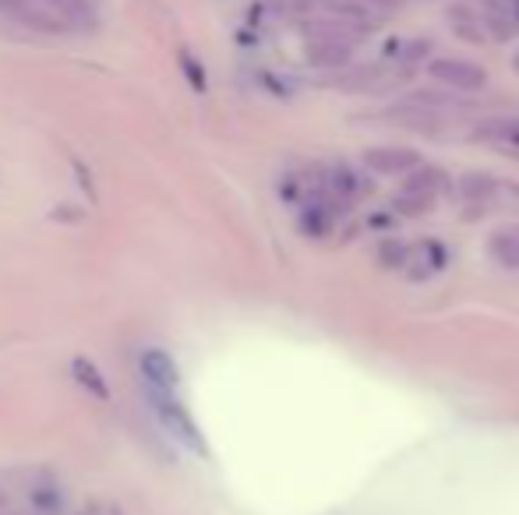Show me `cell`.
Returning a JSON list of instances; mask_svg holds the SVG:
<instances>
[{
  "label": "cell",
  "instance_id": "cell-1",
  "mask_svg": "<svg viewBox=\"0 0 519 515\" xmlns=\"http://www.w3.org/2000/svg\"><path fill=\"white\" fill-rule=\"evenodd\" d=\"M456 202L467 212H519V184L495 173H467L456 180Z\"/></svg>",
  "mask_w": 519,
  "mask_h": 515
},
{
  "label": "cell",
  "instance_id": "cell-2",
  "mask_svg": "<svg viewBox=\"0 0 519 515\" xmlns=\"http://www.w3.org/2000/svg\"><path fill=\"white\" fill-rule=\"evenodd\" d=\"M445 187H449V177H445L442 170H435V166L421 163L417 170L407 173V180L399 187L396 209L403 212V216H421V212H428L431 205L445 195Z\"/></svg>",
  "mask_w": 519,
  "mask_h": 515
},
{
  "label": "cell",
  "instance_id": "cell-3",
  "mask_svg": "<svg viewBox=\"0 0 519 515\" xmlns=\"http://www.w3.org/2000/svg\"><path fill=\"white\" fill-rule=\"evenodd\" d=\"M428 75L435 78L438 85L456 92H481L488 85V71L474 60H459V57H435L428 64Z\"/></svg>",
  "mask_w": 519,
  "mask_h": 515
},
{
  "label": "cell",
  "instance_id": "cell-4",
  "mask_svg": "<svg viewBox=\"0 0 519 515\" xmlns=\"http://www.w3.org/2000/svg\"><path fill=\"white\" fill-rule=\"evenodd\" d=\"M392 265H403L410 279H431L445 269L449 262V251H445L438 240H417L414 247H399L396 254H389Z\"/></svg>",
  "mask_w": 519,
  "mask_h": 515
},
{
  "label": "cell",
  "instance_id": "cell-5",
  "mask_svg": "<svg viewBox=\"0 0 519 515\" xmlns=\"http://www.w3.org/2000/svg\"><path fill=\"white\" fill-rule=\"evenodd\" d=\"M364 166L378 177H407L410 170L421 166V156L414 149H403V145H382V149L364 152Z\"/></svg>",
  "mask_w": 519,
  "mask_h": 515
},
{
  "label": "cell",
  "instance_id": "cell-6",
  "mask_svg": "<svg viewBox=\"0 0 519 515\" xmlns=\"http://www.w3.org/2000/svg\"><path fill=\"white\" fill-rule=\"evenodd\" d=\"M142 378L149 385V392H177V364L163 350L142 353Z\"/></svg>",
  "mask_w": 519,
  "mask_h": 515
},
{
  "label": "cell",
  "instance_id": "cell-7",
  "mask_svg": "<svg viewBox=\"0 0 519 515\" xmlns=\"http://www.w3.org/2000/svg\"><path fill=\"white\" fill-rule=\"evenodd\" d=\"M308 53L318 68H343L346 60H350V43H346V36L339 29H325L311 39Z\"/></svg>",
  "mask_w": 519,
  "mask_h": 515
},
{
  "label": "cell",
  "instance_id": "cell-8",
  "mask_svg": "<svg viewBox=\"0 0 519 515\" xmlns=\"http://www.w3.org/2000/svg\"><path fill=\"white\" fill-rule=\"evenodd\" d=\"M449 25L459 39H470V43H488V29L481 25V18L467 8V4H452L449 8Z\"/></svg>",
  "mask_w": 519,
  "mask_h": 515
},
{
  "label": "cell",
  "instance_id": "cell-9",
  "mask_svg": "<svg viewBox=\"0 0 519 515\" xmlns=\"http://www.w3.org/2000/svg\"><path fill=\"white\" fill-rule=\"evenodd\" d=\"M491 262H498L502 269H519V226L516 230H502L491 237L488 244Z\"/></svg>",
  "mask_w": 519,
  "mask_h": 515
},
{
  "label": "cell",
  "instance_id": "cell-10",
  "mask_svg": "<svg viewBox=\"0 0 519 515\" xmlns=\"http://www.w3.org/2000/svg\"><path fill=\"white\" fill-rule=\"evenodd\" d=\"M477 135L488 138V142H495V145H505V149H512V152H519V117L488 120Z\"/></svg>",
  "mask_w": 519,
  "mask_h": 515
},
{
  "label": "cell",
  "instance_id": "cell-11",
  "mask_svg": "<svg viewBox=\"0 0 519 515\" xmlns=\"http://www.w3.org/2000/svg\"><path fill=\"white\" fill-rule=\"evenodd\" d=\"M61 4V11L71 18V25L85 22V15H89V0H57Z\"/></svg>",
  "mask_w": 519,
  "mask_h": 515
},
{
  "label": "cell",
  "instance_id": "cell-12",
  "mask_svg": "<svg viewBox=\"0 0 519 515\" xmlns=\"http://www.w3.org/2000/svg\"><path fill=\"white\" fill-rule=\"evenodd\" d=\"M184 71L191 75V85H195V89H205V75L198 71V64L191 57H184Z\"/></svg>",
  "mask_w": 519,
  "mask_h": 515
},
{
  "label": "cell",
  "instance_id": "cell-13",
  "mask_svg": "<svg viewBox=\"0 0 519 515\" xmlns=\"http://www.w3.org/2000/svg\"><path fill=\"white\" fill-rule=\"evenodd\" d=\"M371 4H378V8H399L403 0H371Z\"/></svg>",
  "mask_w": 519,
  "mask_h": 515
}]
</instances>
